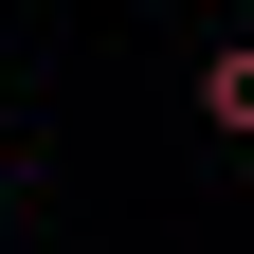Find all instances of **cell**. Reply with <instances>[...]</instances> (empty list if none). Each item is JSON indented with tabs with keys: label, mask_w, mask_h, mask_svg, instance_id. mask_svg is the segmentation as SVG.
Masks as SVG:
<instances>
[{
	"label": "cell",
	"mask_w": 254,
	"mask_h": 254,
	"mask_svg": "<svg viewBox=\"0 0 254 254\" xmlns=\"http://www.w3.org/2000/svg\"><path fill=\"white\" fill-rule=\"evenodd\" d=\"M200 127H218V145H254V37H218V55H200Z\"/></svg>",
	"instance_id": "obj_1"
}]
</instances>
